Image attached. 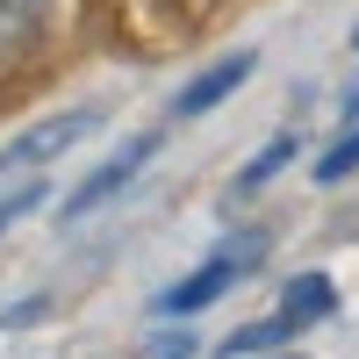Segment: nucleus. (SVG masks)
<instances>
[{
    "label": "nucleus",
    "instance_id": "nucleus-3",
    "mask_svg": "<svg viewBox=\"0 0 359 359\" xmlns=\"http://www.w3.org/2000/svg\"><path fill=\"white\" fill-rule=\"evenodd\" d=\"M94 123H101L94 108H65V115H50V123H36L29 137H15L8 151H0V180L22 172V165H43V158H57V151H72V144L94 130Z\"/></svg>",
    "mask_w": 359,
    "mask_h": 359
},
{
    "label": "nucleus",
    "instance_id": "nucleus-10",
    "mask_svg": "<svg viewBox=\"0 0 359 359\" xmlns=\"http://www.w3.org/2000/svg\"><path fill=\"white\" fill-rule=\"evenodd\" d=\"M151 359H194V338L180 331V338H151Z\"/></svg>",
    "mask_w": 359,
    "mask_h": 359
},
{
    "label": "nucleus",
    "instance_id": "nucleus-2",
    "mask_svg": "<svg viewBox=\"0 0 359 359\" xmlns=\"http://www.w3.org/2000/svg\"><path fill=\"white\" fill-rule=\"evenodd\" d=\"M151 151H158V130H144V137H130V144H123V151H115L108 165H94V172H86L79 187L65 194V208H57V216H65V223H79V216H94L101 201H115V194H123L130 180L144 172V165H151Z\"/></svg>",
    "mask_w": 359,
    "mask_h": 359
},
{
    "label": "nucleus",
    "instance_id": "nucleus-7",
    "mask_svg": "<svg viewBox=\"0 0 359 359\" xmlns=\"http://www.w3.org/2000/svg\"><path fill=\"white\" fill-rule=\"evenodd\" d=\"M294 338V323L287 316H266V323H245V331H230V359H252V352H273V345H287Z\"/></svg>",
    "mask_w": 359,
    "mask_h": 359
},
{
    "label": "nucleus",
    "instance_id": "nucleus-5",
    "mask_svg": "<svg viewBox=\"0 0 359 359\" xmlns=\"http://www.w3.org/2000/svg\"><path fill=\"white\" fill-rule=\"evenodd\" d=\"M331 309H338V280H331V273H294V280H287V294H280V316L294 323V331L323 323Z\"/></svg>",
    "mask_w": 359,
    "mask_h": 359
},
{
    "label": "nucleus",
    "instance_id": "nucleus-12",
    "mask_svg": "<svg viewBox=\"0 0 359 359\" xmlns=\"http://www.w3.org/2000/svg\"><path fill=\"white\" fill-rule=\"evenodd\" d=\"M352 50H359V29H352Z\"/></svg>",
    "mask_w": 359,
    "mask_h": 359
},
{
    "label": "nucleus",
    "instance_id": "nucleus-13",
    "mask_svg": "<svg viewBox=\"0 0 359 359\" xmlns=\"http://www.w3.org/2000/svg\"><path fill=\"white\" fill-rule=\"evenodd\" d=\"M287 359H294V352H287Z\"/></svg>",
    "mask_w": 359,
    "mask_h": 359
},
{
    "label": "nucleus",
    "instance_id": "nucleus-6",
    "mask_svg": "<svg viewBox=\"0 0 359 359\" xmlns=\"http://www.w3.org/2000/svg\"><path fill=\"white\" fill-rule=\"evenodd\" d=\"M294 151H302V137H273V144H266V151H259L245 172H237V194H259V187H266V180H273L280 165H294Z\"/></svg>",
    "mask_w": 359,
    "mask_h": 359
},
{
    "label": "nucleus",
    "instance_id": "nucleus-9",
    "mask_svg": "<svg viewBox=\"0 0 359 359\" xmlns=\"http://www.w3.org/2000/svg\"><path fill=\"white\" fill-rule=\"evenodd\" d=\"M29 208H43V180H36V187H15L8 201H0V230H15V223L29 216Z\"/></svg>",
    "mask_w": 359,
    "mask_h": 359
},
{
    "label": "nucleus",
    "instance_id": "nucleus-4",
    "mask_svg": "<svg viewBox=\"0 0 359 359\" xmlns=\"http://www.w3.org/2000/svg\"><path fill=\"white\" fill-rule=\"evenodd\" d=\"M252 72H259V50H230V57H216V65H208L194 86H180V101H172V108L194 123V115H208L216 101H230V94H237V86H245Z\"/></svg>",
    "mask_w": 359,
    "mask_h": 359
},
{
    "label": "nucleus",
    "instance_id": "nucleus-1",
    "mask_svg": "<svg viewBox=\"0 0 359 359\" xmlns=\"http://www.w3.org/2000/svg\"><path fill=\"white\" fill-rule=\"evenodd\" d=\"M259 259H266V237H230V252H216V259H201L187 280H172L165 294H158V316L165 323H180V316H201L208 302H223V294L245 280V273H259Z\"/></svg>",
    "mask_w": 359,
    "mask_h": 359
},
{
    "label": "nucleus",
    "instance_id": "nucleus-11",
    "mask_svg": "<svg viewBox=\"0 0 359 359\" xmlns=\"http://www.w3.org/2000/svg\"><path fill=\"white\" fill-rule=\"evenodd\" d=\"M50 0H0V15H43Z\"/></svg>",
    "mask_w": 359,
    "mask_h": 359
},
{
    "label": "nucleus",
    "instance_id": "nucleus-8",
    "mask_svg": "<svg viewBox=\"0 0 359 359\" xmlns=\"http://www.w3.org/2000/svg\"><path fill=\"white\" fill-rule=\"evenodd\" d=\"M352 172H359V123H352V130L331 144V151L316 158V187H338V180H352Z\"/></svg>",
    "mask_w": 359,
    "mask_h": 359
}]
</instances>
